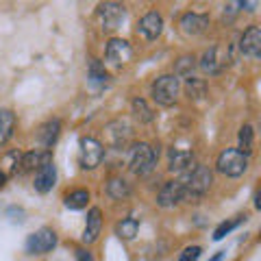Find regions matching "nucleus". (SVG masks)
<instances>
[{"instance_id": "nucleus-18", "label": "nucleus", "mask_w": 261, "mask_h": 261, "mask_svg": "<svg viewBox=\"0 0 261 261\" xmlns=\"http://www.w3.org/2000/svg\"><path fill=\"white\" fill-rule=\"evenodd\" d=\"M192 152L190 150H176L172 148L170 150V170L172 172H187V170L192 168Z\"/></svg>"}, {"instance_id": "nucleus-24", "label": "nucleus", "mask_w": 261, "mask_h": 261, "mask_svg": "<svg viewBox=\"0 0 261 261\" xmlns=\"http://www.w3.org/2000/svg\"><path fill=\"white\" fill-rule=\"evenodd\" d=\"M185 94L194 98V100H200V98L207 96V81L205 79H196V76H190L185 81Z\"/></svg>"}, {"instance_id": "nucleus-16", "label": "nucleus", "mask_w": 261, "mask_h": 261, "mask_svg": "<svg viewBox=\"0 0 261 261\" xmlns=\"http://www.w3.org/2000/svg\"><path fill=\"white\" fill-rule=\"evenodd\" d=\"M15 113L11 109H0V146H5L15 133Z\"/></svg>"}, {"instance_id": "nucleus-10", "label": "nucleus", "mask_w": 261, "mask_h": 261, "mask_svg": "<svg viewBox=\"0 0 261 261\" xmlns=\"http://www.w3.org/2000/svg\"><path fill=\"white\" fill-rule=\"evenodd\" d=\"M98 18L105 31H113L118 29V24L124 18V5L120 3H102L98 7Z\"/></svg>"}, {"instance_id": "nucleus-27", "label": "nucleus", "mask_w": 261, "mask_h": 261, "mask_svg": "<svg viewBox=\"0 0 261 261\" xmlns=\"http://www.w3.org/2000/svg\"><path fill=\"white\" fill-rule=\"evenodd\" d=\"M89 79L94 81V83H107V70H105V65L98 61V59H92L89 61Z\"/></svg>"}, {"instance_id": "nucleus-7", "label": "nucleus", "mask_w": 261, "mask_h": 261, "mask_svg": "<svg viewBox=\"0 0 261 261\" xmlns=\"http://www.w3.org/2000/svg\"><path fill=\"white\" fill-rule=\"evenodd\" d=\"M55 246H57V233L48 226L39 228L37 233H33L27 240V250L31 255H46V252H50Z\"/></svg>"}, {"instance_id": "nucleus-28", "label": "nucleus", "mask_w": 261, "mask_h": 261, "mask_svg": "<svg viewBox=\"0 0 261 261\" xmlns=\"http://www.w3.org/2000/svg\"><path fill=\"white\" fill-rule=\"evenodd\" d=\"M242 222H244V218H242V216L233 218V220H226V222H222V224H220V226L216 228V231H214V240H216V242H220V240L224 238V235H228V233L233 231V228H238Z\"/></svg>"}, {"instance_id": "nucleus-32", "label": "nucleus", "mask_w": 261, "mask_h": 261, "mask_svg": "<svg viewBox=\"0 0 261 261\" xmlns=\"http://www.w3.org/2000/svg\"><path fill=\"white\" fill-rule=\"evenodd\" d=\"M5 183H7V174L3 172V170H0V190L5 187Z\"/></svg>"}, {"instance_id": "nucleus-22", "label": "nucleus", "mask_w": 261, "mask_h": 261, "mask_svg": "<svg viewBox=\"0 0 261 261\" xmlns=\"http://www.w3.org/2000/svg\"><path fill=\"white\" fill-rule=\"evenodd\" d=\"M137 231H140V222L135 218H122L120 222L116 224V235L120 240H135Z\"/></svg>"}, {"instance_id": "nucleus-6", "label": "nucleus", "mask_w": 261, "mask_h": 261, "mask_svg": "<svg viewBox=\"0 0 261 261\" xmlns=\"http://www.w3.org/2000/svg\"><path fill=\"white\" fill-rule=\"evenodd\" d=\"M105 57H107V61L111 65H116V68H122V65H126L130 59H133V48L126 39H120V37H113L107 42V48H105Z\"/></svg>"}, {"instance_id": "nucleus-23", "label": "nucleus", "mask_w": 261, "mask_h": 261, "mask_svg": "<svg viewBox=\"0 0 261 261\" xmlns=\"http://www.w3.org/2000/svg\"><path fill=\"white\" fill-rule=\"evenodd\" d=\"M130 109H133L135 120H140L142 124H150V122L154 120V111L148 107V102H146L144 98H133V102H130Z\"/></svg>"}, {"instance_id": "nucleus-31", "label": "nucleus", "mask_w": 261, "mask_h": 261, "mask_svg": "<svg viewBox=\"0 0 261 261\" xmlns=\"http://www.w3.org/2000/svg\"><path fill=\"white\" fill-rule=\"evenodd\" d=\"M222 259H224V250H218V252H216V255H214V257H211L209 261H222Z\"/></svg>"}, {"instance_id": "nucleus-13", "label": "nucleus", "mask_w": 261, "mask_h": 261, "mask_svg": "<svg viewBox=\"0 0 261 261\" xmlns=\"http://www.w3.org/2000/svg\"><path fill=\"white\" fill-rule=\"evenodd\" d=\"M55 181H57V166L53 163V159H48L44 161L42 166L37 168V172H35V190L39 194H48L55 187Z\"/></svg>"}, {"instance_id": "nucleus-21", "label": "nucleus", "mask_w": 261, "mask_h": 261, "mask_svg": "<svg viewBox=\"0 0 261 261\" xmlns=\"http://www.w3.org/2000/svg\"><path fill=\"white\" fill-rule=\"evenodd\" d=\"M238 150L244 152L246 157H250L252 150H255V128H252V124H244L240 128L238 133Z\"/></svg>"}, {"instance_id": "nucleus-17", "label": "nucleus", "mask_w": 261, "mask_h": 261, "mask_svg": "<svg viewBox=\"0 0 261 261\" xmlns=\"http://www.w3.org/2000/svg\"><path fill=\"white\" fill-rule=\"evenodd\" d=\"M105 190H107V196L113 200H126L130 196V185L122 176H111Z\"/></svg>"}, {"instance_id": "nucleus-20", "label": "nucleus", "mask_w": 261, "mask_h": 261, "mask_svg": "<svg viewBox=\"0 0 261 261\" xmlns=\"http://www.w3.org/2000/svg\"><path fill=\"white\" fill-rule=\"evenodd\" d=\"M50 159L48 152H37V150H29L20 157V172H31V170L39 168L44 161Z\"/></svg>"}, {"instance_id": "nucleus-14", "label": "nucleus", "mask_w": 261, "mask_h": 261, "mask_svg": "<svg viewBox=\"0 0 261 261\" xmlns=\"http://www.w3.org/2000/svg\"><path fill=\"white\" fill-rule=\"evenodd\" d=\"M102 231V211L98 207H92L87 214V222H85V231H83V244H94L100 238Z\"/></svg>"}, {"instance_id": "nucleus-15", "label": "nucleus", "mask_w": 261, "mask_h": 261, "mask_svg": "<svg viewBox=\"0 0 261 261\" xmlns=\"http://www.w3.org/2000/svg\"><path fill=\"white\" fill-rule=\"evenodd\" d=\"M59 133H61V120L53 118V120H48V122H44V124L39 126L37 137H39V142H42L46 148H53L55 142L59 140Z\"/></svg>"}, {"instance_id": "nucleus-12", "label": "nucleus", "mask_w": 261, "mask_h": 261, "mask_svg": "<svg viewBox=\"0 0 261 261\" xmlns=\"http://www.w3.org/2000/svg\"><path fill=\"white\" fill-rule=\"evenodd\" d=\"M240 50L250 57V59H257L261 55V29L257 24H250V27L244 31V35L240 39Z\"/></svg>"}, {"instance_id": "nucleus-2", "label": "nucleus", "mask_w": 261, "mask_h": 261, "mask_svg": "<svg viewBox=\"0 0 261 261\" xmlns=\"http://www.w3.org/2000/svg\"><path fill=\"white\" fill-rule=\"evenodd\" d=\"M159 161V146H150V144H135L133 150H130V161L128 168L130 172L137 176H146L148 172H152L154 166Z\"/></svg>"}, {"instance_id": "nucleus-30", "label": "nucleus", "mask_w": 261, "mask_h": 261, "mask_svg": "<svg viewBox=\"0 0 261 261\" xmlns=\"http://www.w3.org/2000/svg\"><path fill=\"white\" fill-rule=\"evenodd\" d=\"M76 261H96V259H94V255H92L89 250L79 248V250H76Z\"/></svg>"}, {"instance_id": "nucleus-1", "label": "nucleus", "mask_w": 261, "mask_h": 261, "mask_svg": "<svg viewBox=\"0 0 261 261\" xmlns=\"http://www.w3.org/2000/svg\"><path fill=\"white\" fill-rule=\"evenodd\" d=\"M178 181L183 183V190H185L183 200L192 202V200L202 198V196L209 192L211 183H214V174H211V170L207 166L198 163V166H192L190 170H187V174L183 178H178Z\"/></svg>"}, {"instance_id": "nucleus-25", "label": "nucleus", "mask_w": 261, "mask_h": 261, "mask_svg": "<svg viewBox=\"0 0 261 261\" xmlns=\"http://www.w3.org/2000/svg\"><path fill=\"white\" fill-rule=\"evenodd\" d=\"M65 207L68 209H85L87 207V202H89V192L87 190H74V192H70V194H65Z\"/></svg>"}, {"instance_id": "nucleus-5", "label": "nucleus", "mask_w": 261, "mask_h": 261, "mask_svg": "<svg viewBox=\"0 0 261 261\" xmlns=\"http://www.w3.org/2000/svg\"><path fill=\"white\" fill-rule=\"evenodd\" d=\"M105 159V146L94 137L81 140V166L83 170H96Z\"/></svg>"}, {"instance_id": "nucleus-4", "label": "nucleus", "mask_w": 261, "mask_h": 261, "mask_svg": "<svg viewBox=\"0 0 261 261\" xmlns=\"http://www.w3.org/2000/svg\"><path fill=\"white\" fill-rule=\"evenodd\" d=\"M178 92H181V81L174 74H163L152 83L150 87V96L152 100L161 105V107H172L178 100Z\"/></svg>"}, {"instance_id": "nucleus-8", "label": "nucleus", "mask_w": 261, "mask_h": 261, "mask_svg": "<svg viewBox=\"0 0 261 261\" xmlns=\"http://www.w3.org/2000/svg\"><path fill=\"white\" fill-rule=\"evenodd\" d=\"M161 31H163V18L159 11H148L137 22V33H140L146 42H154L161 35Z\"/></svg>"}, {"instance_id": "nucleus-11", "label": "nucleus", "mask_w": 261, "mask_h": 261, "mask_svg": "<svg viewBox=\"0 0 261 261\" xmlns=\"http://www.w3.org/2000/svg\"><path fill=\"white\" fill-rule=\"evenodd\" d=\"M185 198V190H183V183L181 181H168L163 183V187L157 194V205L168 209V207H174L178 205Z\"/></svg>"}, {"instance_id": "nucleus-9", "label": "nucleus", "mask_w": 261, "mask_h": 261, "mask_svg": "<svg viewBox=\"0 0 261 261\" xmlns=\"http://www.w3.org/2000/svg\"><path fill=\"white\" fill-rule=\"evenodd\" d=\"M178 27H181L183 35L187 37H198L202 35L207 29H209V15L207 13H194V11H187L181 22H178Z\"/></svg>"}, {"instance_id": "nucleus-26", "label": "nucleus", "mask_w": 261, "mask_h": 261, "mask_svg": "<svg viewBox=\"0 0 261 261\" xmlns=\"http://www.w3.org/2000/svg\"><path fill=\"white\" fill-rule=\"evenodd\" d=\"M196 68V59H194V55H183L181 59L176 61V68H174V76H187L190 79L192 76V72Z\"/></svg>"}, {"instance_id": "nucleus-29", "label": "nucleus", "mask_w": 261, "mask_h": 261, "mask_svg": "<svg viewBox=\"0 0 261 261\" xmlns=\"http://www.w3.org/2000/svg\"><path fill=\"white\" fill-rule=\"evenodd\" d=\"M200 252H202V248H200V246H187V248L181 252V257H178V261H198Z\"/></svg>"}, {"instance_id": "nucleus-3", "label": "nucleus", "mask_w": 261, "mask_h": 261, "mask_svg": "<svg viewBox=\"0 0 261 261\" xmlns=\"http://www.w3.org/2000/svg\"><path fill=\"white\" fill-rule=\"evenodd\" d=\"M216 170L228 178H240L248 170V157L244 152H240L238 148H224L218 154Z\"/></svg>"}, {"instance_id": "nucleus-19", "label": "nucleus", "mask_w": 261, "mask_h": 261, "mask_svg": "<svg viewBox=\"0 0 261 261\" xmlns=\"http://www.w3.org/2000/svg\"><path fill=\"white\" fill-rule=\"evenodd\" d=\"M200 70L205 72V74H218L220 70H222V61L218 59V46H211L209 50H205V55L200 57Z\"/></svg>"}]
</instances>
